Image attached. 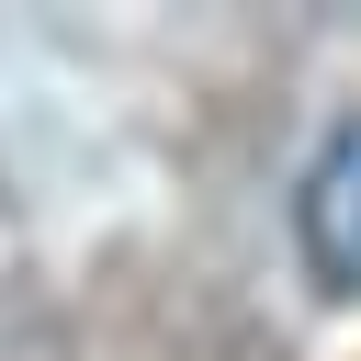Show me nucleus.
Wrapping results in <instances>:
<instances>
[{"label":"nucleus","mask_w":361,"mask_h":361,"mask_svg":"<svg viewBox=\"0 0 361 361\" xmlns=\"http://www.w3.org/2000/svg\"><path fill=\"white\" fill-rule=\"evenodd\" d=\"M293 259L327 293H361V124H338L293 180Z\"/></svg>","instance_id":"f257e3e1"}]
</instances>
